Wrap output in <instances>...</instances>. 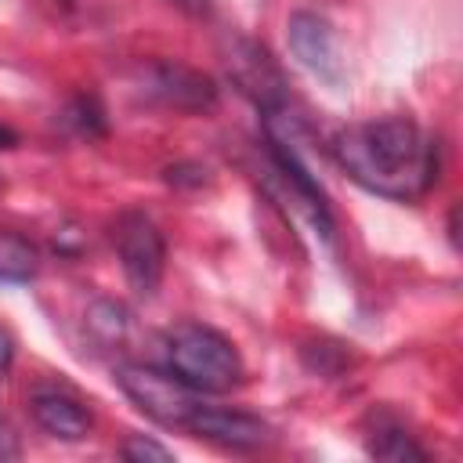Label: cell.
<instances>
[{"instance_id":"1","label":"cell","mask_w":463,"mask_h":463,"mask_svg":"<svg viewBox=\"0 0 463 463\" xmlns=\"http://www.w3.org/2000/svg\"><path fill=\"white\" fill-rule=\"evenodd\" d=\"M333 159L354 184L394 203H416L438 181V141L409 116H380L336 130Z\"/></svg>"},{"instance_id":"2","label":"cell","mask_w":463,"mask_h":463,"mask_svg":"<svg viewBox=\"0 0 463 463\" xmlns=\"http://www.w3.org/2000/svg\"><path fill=\"white\" fill-rule=\"evenodd\" d=\"M166 369H174L195 394H228L246 380L239 347L213 326L177 322L166 329Z\"/></svg>"},{"instance_id":"3","label":"cell","mask_w":463,"mask_h":463,"mask_svg":"<svg viewBox=\"0 0 463 463\" xmlns=\"http://www.w3.org/2000/svg\"><path fill=\"white\" fill-rule=\"evenodd\" d=\"M116 383L119 391L156 423L184 430L192 412L199 409V394L174 373V369H156L141 362H123L116 365Z\"/></svg>"},{"instance_id":"4","label":"cell","mask_w":463,"mask_h":463,"mask_svg":"<svg viewBox=\"0 0 463 463\" xmlns=\"http://www.w3.org/2000/svg\"><path fill=\"white\" fill-rule=\"evenodd\" d=\"M112 242H116V257H119V268L130 289L137 297H152L166 271V242L156 221L137 210H127L112 224Z\"/></svg>"},{"instance_id":"5","label":"cell","mask_w":463,"mask_h":463,"mask_svg":"<svg viewBox=\"0 0 463 463\" xmlns=\"http://www.w3.org/2000/svg\"><path fill=\"white\" fill-rule=\"evenodd\" d=\"M286 40H289L293 58L311 76H318L329 87L344 83V76H347L344 72V54H340V40H336L329 18H322L315 11H293L289 22H286Z\"/></svg>"},{"instance_id":"6","label":"cell","mask_w":463,"mask_h":463,"mask_svg":"<svg viewBox=\"0 0 463 463\" xmlns=\"http://www.w3.org/2000/svg\"><path fill=\"white\" fill-rule=\"evenodd\" d=\"M141 94L174 109V112H206L217 105V87L203 72H195L181 61L145 65L141 69Z\"/></svg>"},{"instance_id":"7","label":"cell","mask_w":463,"mask_h":463,"mask_svg":"<svg viewBox=\"0 0 463 463\" xmlns=\"http://www.w3.org/2000/svg\"><path fill=\"white\" fill-rule=\"evenodd\" d=\"M184 430L232 452H253L271 441V427L260 416H250L239 409H213V405H199Z\"/></svg>"},{"instance_id":"8","label":"cell","mask_w":463,"mask_h":463,"mask_svg":"<svg viewBox=\"0 0 463 463\" xmlns=\"http://www.w3.org/2000/svg\"><path fill=\"white\" fill-rule=\"evenodd\" d=\"M29 412L36 420V427L58 441H83L94 427L90 409L65 387H36L29 394Z\"/></svg>"},{"instance_id":"9","label":"cell","mask_w":463,"mask_h":463,"mask_svg":"<svg viewBox=\"0 0 463 463\" xmlns=\"http://www.w3.org/2000/svg\"><path fill=\"white\" fill-rule=\"evenodd\" d=\"M36 271H40V253H36V246H33L25 235L0 232V282L18 286V282L36 279Z\"/></svg>"},{"instance_id":"10","label":"cell","mask_w":463,"mask_h":463,"mask_svg":"<svg viewBox=\"0 0 463 463\" xmlns=\"http://www.w3.org/2000/svg\"><path fill=\"white\" fill-rule=\"evenodd\" d=\"M369 456L387 459V463H412V459H427V449L416 445V438L405 427H398L391 420H380L373 438H369Z\"/></svg>"},{"instance_id":"11","label":"cell","mask_w":463,"mask_h":463,"mask_svg":"<svg viewBox=\"0 0 463 463\" xmlns=\"http://www.w3.org/2000/svg\"><path fill=\"white\" fill-rule=\"evenodd\" d=\"M119 456L130 459V463H170V459H174V452H170L166 445H159V441H152V438H145V434H130V438L119 445Z\"/></svg>"},{"instance_id":"12","label":"cell","mask_w":463,"mask_h":463,"mask_svg":"<svg viewBox=\"0 0 463 463\" xmlns=\"http://www.w3.org/2000/svg\"><path fill=\"white\" fill-rule=\"evenodd\" d=\"M87 326H90V329H98L105 340H119V336H123V329H127V311H123L119 304H112V300H101V304L90 311Z\"/></svg>"},{"instance_id":"13","label":"cell","mask_w":463,"mask_h":463,"mask_svg":"<svg viewBox=\"0 0 463 463\" xmlns=\"http://www.w3.org/2000/svg\"><path fill=\"white\" fill-rule=\"evenodd\" d=\"M18 456H22L18 430H14V423L7 420V412H0V463H4V459H18Z\"/></svg>"},{"instance_id":"14","label":"cell","mask_w":463,"mask_h":463,"mask_svg":"<svg viewBox=\"0 0 463 463\" xmlns=\"http://www.w3.org/2000/svg\"><path fill=\"white\" fill-rule=\"evenodd\" d=\"M11 362H14V336L7 326H0V380L11 373Z\"/></svg>"},{"instance_id":"15","label":"cell","mask_w":463,"mask_h":463,"mask_svg":"<svg viewBox=\"0 0 463 463\" xmlns=\"http://www.w3.org/2000/svg\"><path fill=\"white\" fill-rule=\"evenodd\" d=\"M14 145H18V134H14L11 127L0 123V148H14Z\"/></svg>"},{"instance_id":"16","label":"cell","mask_w":463,"mask_h":463,"mask_svg":"<svg viewBox=\"0 0 463 463\" xmlns=\"http://www.w3.org/2000/svg\"><path fill=\"white\" fill-rule=\"evenodd\" d=\"M174 4H181V7L192 11V14H203V11L210 7V0H174Z\"/></svg>"}]
</instances>
